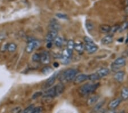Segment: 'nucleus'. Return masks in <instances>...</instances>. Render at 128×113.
<instances>
[{"mask_svg": "<svg viewBox=\"0 0 128 113\" xmlns=\"http://www.w3.org/2000/svg\"><path fill=\"white\" fill-rule=\"evenodd\" d=\"M100 83H86L79 88V91L82 95L86 96L93 93L96 91L99 86Z\"/></svg>", "mask_w": 128, "mask_h": 113, "instance_id": "f257e3e1", "label": "nucleus"}, {"mask_svg": "<svg viewBox=\"0 0 128 113\" xmlns=\"http://www.w3.org/2000/svg\"><path fill=\"white\" fill-rule=\"evenodd\" d=\"M78 70L75 69H68L63 72L62 78L67 82H71L75 79L78 74Z\"/></svg>", "mask_w": 128, "mask_h": 113, "instance_id": "f03ea898", "label": "nucleus"}, {"mask_svg": "<svg viewBox=\"0 0 128 113\" xmlns=\"http://www.w3.org/2000/svg\"><path fill=\"white\" fill-rule=\"evenodd\" d=\"M126 63V59L123 57H120V58H117L111 65L112 70L114 72L119 71V70L121 68L125 66Z\"/></svg>", "mask_w": 128, "mask_h": 113, "instance_id": "7ed1b4c3", "label": "nucleus"}, {"mask_svg": "<svg viewBox=\"0 0 128 113\" xmlns=\"http://www.w3.org/2000/svg\"><path fill=\"white\" fill-rule=\"evenodd\" d=\"M39 45H40V42L38 41L34 40L30 41L27 45L26 51L28 53H31L36 49V48H38Z\"/></svg>", "mask_w": 128, "mask_h": 113, "instance_id": "20e7f679", "label": "nucleus"}, {"mask_svg": "<svg viewBox=\"0 0 128 113\" xmlns=\"http://www.w3.org/2000/svg\"><path fill=\"white\" fill-rule=\"evenodd\" d=\"M58 72H56V73H55L54 74L51 75L50 77H49L47 79L46 82H45L44 85H43V88H44V89H47V88H48L50 87H51L52 85H53L55 80H56V77H58Z\"/></svg>", "mask_w": 128, "mask_h": 113, "instance_id": "39448f33", "label": "nucleus"}, {"mask_svg": "<svg viewBox=\"0 0 128 113\" xmlns=\"http://www.w3.org/2000/svg\"><path fill=\"white\" fill-rule=\"evenodd\" d=\"M58 34V31L56 30H50L47 33L46 37V41L47 43L52 42L54 41L55 39L56 38Z\"/></svg>", "mask_w": 128, "mask_h": 113, "instance_id": "423d86ee", "label": "nucleus"}, {"mask_svg": "<svg viewBox=\"0 0 128 113\" xmlns=\"http://www.w3.org/2000/svg\"><path fill=\"white\" fill-rule=\"evenodd\" d=\"M84 48L89 54H93L98 50V46L94 44V42L86 44L84 45Z\"/></svg>", "mask_w": 128, "mask_h": 113, "instance_id": "0eeeda50", "label": "nucleus"}, {"mask_svg": "<svg viewBox=\"0 0 128 113\" xmlns=\"http://www.w3.org/2000/svg\"><path fill=\"white\" fill-rule=\"evenodd\" d=\"M72 55V54L67 50V49L63 51L62 54V61L63 64H68L70 63Z\"/></svg>", "mask_w": 128, "mask_h": 113, "instance_id": "6e6552de", "label": "nucleus"}, {"mask_svg": "<svg viewBox=\"0 0 128 113\" xmlns=\"http://www.w3.org/2000/svg\"><path fill=\"white\" fill-rule=\"evenodd\" d=\"M50 61V56L48 51H44L40 54V62L43 64L47 65Z\"/></svg>", "mask_w": 128, "mask_h": 113, "instance_id": "1a4fd4ad", "label": "nucleus"}, {"mask_svg": "<svg viewBox=\"0 0 128 113\" xmlns=\"http://www.w3.org/2000/svg\"><path fill=\"white\" fill-rule=\"evenodd\" d=\"M55 96L60 95L64 90V86L62 83H59L54 86Z\"/></svg>", "mask_w": 128, "mask_h": 113, "instance_id": "9d476101", "label": "nucleus"}, {"mask_svg": "<svg viewBox=\"0 0 128 113\" xmlns=\"http://www.w3.org/2000/svg\"><path fill=\"white\" fill-rule=\"evenodd\" d=\"M96 73L98 74L100 79H101L108 75L110 73V70L108 68H102L97 71Z\"/></svg>", "mask_w": 128, "mask_h": 113, "instance_id": "9b49d317", "label": "nucleus"}, {"mask_svg": "<svg viewBox=\"0 0 128 113\" xmlns=\"http://www.w3.org/2000/svg\"><path fill=\"white\" fill-rule=\"evenodd\" d=\"M122 101V99L121 98H117V99L112 100L108 104V107L110 109H114L116 107H117L121 103Z\"/></svg>", "mask_w": 128, "mask_h": 113, "instance_id": "f8f14e48", "label": "nucleus"}, {"mask_svg": "<svg viewBox=\"0 0 128 113\" xmlns=\"http://www.w3.org/2000/svg\"><path fill=\"white\" fill-rule=\"evenodd\" d=\"M113 41V38L112 35H107L104 37L101 41V42L102 45H107L112 44Z\"/></svg>", "mask_w": 128, "mask_h": 113, "instance_id": "ddd939ff", "label": "nucleus"}, {"mask_svg": "<svg viewBox=\"0 0 128 113\" xmlns=\"http://www.w3.org/2000/svg\"><path fill=\"white\" fill-rule=\"evenodd\" d=\"M88 75H86V74H80L79 75L76 76L75 77V79H74V82H75V83H82V82H84L86 80L88 79Z\"/></svg>", "mask_w": 128, "mask_h": 113, "instance_id": "4468645a", "label": "nucleus"}, {"mask_svg": "<svg viewBox=\"0 0 128 113\" xmlns=\"http://www.w3.org/2000/svg\"><path fill=\"white\" fill-rule=\"evenodd\" d=\"M125 73L124 71H118L115 74L114 78L117 82L121 83V82L123 81L124 78L125 77Z\"/></svg>", "mask_w": 128, "mask_h": 113, "instance_id": "2eb2a0df", "label": "nucleus"}, {"mask_svg": "<svg viewBox=\"0 0 128 113\" xmlns=\"http://www.w3.org/2000/svg\"><path fill=\"white\" fill-rule=\"evenodd\" d=\"M74 49L79 54H82L83 53L84 49H85V48H84V45L81 42H77L76 43L75 42V47H74Z\"/></svg>", "mask_w": 128, "mask_h": 113, "instance_id": "dca6fc26", "label": "nucleus"}, {"mask_svg": "<svg viewBox=\"0 0 128 113\" xmlns=\"http://www.w3.org/2000/svg\"><path fill=\"white\" fill-rule=\"evenodd\" d=\"M43 96L46 98H52L55 97V89L54 87H53L51 89L47 90L46 92L43 94Z\"/></svg>", "mask_w": 128, "mask_h": 113, "instance_id": "f3484780", "label": "nucleus"}, {"mask_svg": "<svg viewBox=\"0 0 128 113\" xmlns=\"http://www.w3.org/2000/svg\"><path fill=\"white\" fill-rule=\"evenodd\" d=\"M100 98V96L98 95H94L91 96V97L89 98L87 100V104L89 106H92L94 105V104H96L97 102H98V100Z\"/></svg>", "mask_w": 128, "mask_h": 113, "instance_id": "a211bd4d", "label": "nucleus"}, {"mask_svg": "<svg viewBox=\"0 0 128 113\" xmlns=\"http://www.w3.org/2000/svg\"><path fill=\"white\" fill-rule=\"evenodd\" d=\"M49 27L50 30H56L58 31L60 29V25L56 20H54L51 21Z\"/></svg>", "mask_w": 128, "mask_h": 113, "instance_id": "6ab92c4d", "label": "nucleus"}, {"mask_svg": "<svg viewBox=\"0 0 128 113\" xmlns=\"http://www.w3.org/2000/svg\"><path fill=\"white\" fill-rule=\"evenodd\" d=\"M74 47H75V42L73 40H70L68 41L67 43V49L69 52L72 54V52L74 49Z\"/></svg>", "mask_w": 128, "mask_h": 113, "instance_id": "aec40b11", "label": "nucleus"}, {"mask_svg": "<svg viewBox=\"0 0 128 113\" xmlns=\"http://www.w3.org/2000/svg\"><path fill=\"white\" fill-rule=\"evenodd\" d=\"M111 29V27L109 25H104L100 26V32L102 33H107L110 32Z\"/></svg>", "mask_w": 128, "mask_h": 113, "instance_id": "412c9836", "label": "nucleus"}, {"mask_svg": "<svg viewBox=\"0 0 128 113\" xmlns=\"http://www.w3.org/2000/svg\"><path fill=\"white\" fill-rule=\"evenodd\" d=\"M54 43L55 46L58 48H60L63 46V39L61 37H56L54 40Z\"/></svg>", "mask_w": 128, "mask_h": 113, "instance_id": "4be33fe9", "label": "nucleus"}, {"mask_svg": "<svg viewBox=\"0 0 128 113\" xmlns=\"http://www.w3.org/2000/svg\"><path fill=\"white\" fill-rule=\"evenodd\" d=\"M121 99L123 100H126L128 99V87L123 88L121 92Z\"/></svg>", "mask_w": 128, "mask_h": 113, "instance_id": "5701e85b", "label": "nucleus"}, {"mask_svg": "<svg viewBox=\"0 0 128 113\" xmlns=\"http://www.w3.org/2000/svg\"><path fill=\"white\" fill-rule=\"evenodd\" d=\"M86 27L88 32L92 31L94 29V25L90 20H86Z\"/></svg>", "mask_w": 128, "mask_h": 113, "instance_id": "b1692460", "label": "nucleus"}, {"mask_svg": "<svg viewBox=\"0 0 128 113\" xmlns=\"http://www.w3.org/2000/svg\"><path fill=\"white\" fill-rule=\"evenodd\" d=\"M16 48H17V46H16V44H14V43H11V44L8 45L6 49L9 52H14L16 50Z\"/></svg>", "mask_w": 128, "mask_h": 113, "instance_id": "393cba45", "label": "nucleus"}, {"mask_svg": "<svg viewBox=\"0 0 128 113\" xmlns=\"http://www.w3.org/2000/svg\"><path fill=\"white\" fill-rule=\"evenodd\" d=\"M128 28V21H125L120 26H119L118 31L119 32H122L125 30H126Z\"/></svg>", "mask_w": 128, "mask_h": 113, "instance_id": "a878e982", "label": "nucleus"}, {"mask_svg": "<svg viewBox=\"0 0 128 113\" xmlns=\"http://www.w3.org/2000/svg\"><path fill=\"white\" fill-rule=\"evenodd\" d=\"M88 79L90 80V81H97V80L100 79V78L98 77V74L95 73H93L90 75H89Z\"/></svg>", "mask_w": 128, "mask_h": 113, "instance_id": "bb28decb", "label": "nucleus"}, {"mask_svg": "<svg viewBox=\"0 0 128 113\" xmlns=\"http://www.w3.org/2000/svg\"><path fill=\"white\" fill-rule=\"evenodd\" d=\"M104 103H105L104 101H102V102L98 103H97L94 107V111L96 112V111H98L100 110L101 108H102L103 105H104Z\"/></svg>", "mask_w": 128, "mask_h": 113, "instance_id": "cd10ccee", "label": "nucleus"}, {"mask_svg": "<svg viewBox=\"0 0 128 113\" xmlns=\"http://www.w3.org/2000/svg\"><path fill=\"white\" fill-rule=\"evenodd\" d=\"M32 60L34 62H36L40 61V54L35 53L33 54L32 56Z\"/></svg>", "mask_w": 128, "mask_h": 113, "instance_id": "c85d7f7f", "label": "nucleus"}, {"mask_svg": "<svg viewBox=\"0 0 128 113\" xmlns=\"http://www.w3.org/2000/svg\"><path fill=\"white\" fill-rule=\"evenodd\" d=\"M52 71V69L51 68V67L47 66V67H44V68L43 69L42 73L45 75H47V74H48L50 73Z\"/></svg>", "mask_w": 128, "mask_h": 113, "instance_id": "c756f323", "label": "nucleus"}, {"mask_svg": "<svg viewBox=\"0 0 128 113\" xmlns=\"http://www.w3.org/2000/svg\"><path fill=\"white\" fill-rule=\"evenodd\" d=\"M43 111V108L42 107H34V110L32 111V113H40L42 112Z\"/></svg>", "mask_w": 128, "mask_h": 113, "instance_id": "7c9ffc66", "label": "nucleus"}, {"mask_svg": "<svg viewBox=\"0 0 128 113\" xmlns=\"http://www.w3.org/2000/svg\"><path fill=\"white\" fill-rule=\"evenodd\" d=\"M34 105H30L27 107L25 110L23 111V112L24 113H27V112H32V111L34 108Z\"/></svg>", "mask_w": 128, "mask_h": 113, "instance_id": "2f4dec72", "label": "nucleus"}, {"mask_svg": "<svg viewBox=\"0 0 128 113\" xmlns=\"http://www.w3.org/2000/svg\"><path fill=\"white\" fill-rule=\"evenodd\" d=\"M42 95V92L41 91H38L36 92H35V93L33 94L32 96V98L33 99H36V98H38L40 97V96Z\"/></svg>", "mask_w": 128, "mask_h": 113, "instance_id": "473e14b6", "label": "nucleus"}, {"mask_svg": "<svg viewBox=\"0 0 128 113\" xmlns=\"http://www.w3.org/2000/svg\"><path fill=\"white\" fill-rule=\"evenodd\" d=\"M11 112H16V113L20 112H22V108H21V107H16L13 108V109L12 110Z\"/></svg>", "mask_w": 128, "mask_h": 113, "instance_id": "72a5a7b5", "label": "nucleus"}, {"mask_svg": "<svg viewBox=\"0 0 128 113\" xmlns=\"http://www.w3.org/2000/svg\"><path fill=\"white\" fill-rule=\"evenodd\" d=\"M56 16L59 18H61V19H63V20H66L68 19V16L66 14H63L62 13H59L56 14Z\"/></svg>", "mask_w": 128, "mask_h": 113, "instance_id": "f704fd0d", "label": "nucleus"}, {"mask_svg": "<svg viewBox=\"0 0 128 113\" xmlns=\"http://www.w3.org/2000/svg\"><path fill=\"white\" fill-rule=\"evenodd\" d=\"M84 41H85L86 44H90V43L94 42L91 38H90V37H86V36L84 37Z\"/></svg>", "mask_w": 128, "mask_h": 113, "instance_id": "c9c22d12", "label": "nucleus"}, {"mask_svg": "<svg viewBox=\"0 0 128 113\" xmlns=\"http://www.w3.org/2000/svg\"><path fill=\"white\" fill-rule=\"evenodd\" d=\"M118 28H119L118 26H114L113 28H111V29H110V32H112V33H116L117 32V31H118Z\"/></svg>", "mask_w": 128, "mask_h": 113, "instance_id": "e433bc0d", "label": "nucleus"}, {"mask_svg": "<svg viewBox=\"0 0 128 113\" xmlns=\"http://www.w3.org/2000/svg\"><path fill=\"white\" fill-rule=\"evenodd\" d=\"M124 12H125V13L126 16H128V6H126V7H125V9H124Z\"/></svg>", "mask_w": 128, "mask_h": 113, "instance_id": "4c0bfd02", "label": "nucleus"}, {"mask_svg": "<svg viewBox=\"0 0 128 113\" xmlns=\"http://www.w3.org/2000/svg\"><path fill=\"white\" fill-rule=\"evenodd\" d=\"M51 46H52V42H48L47 44V47L48 48H51Z\"/></svg>", "mask_w": 128, "mask_h": 113, "instance_id": "58836bf2", "label": "nucleus"}, {"mask_svg": "<svg viewBox=\"0 0 128 113\" xmlns=\"http://www.w3.org/2000/svg\"><path fill=\"white\" fill-rule=\"evenodd\" d=\"M54 66L55 67H58L59 66V63L58 62H55L54 63Z\"/></svg>", "mask_w": 128, "mask_h": 113, "instance_id": "ea45409f", "label": "nucleus"}]
</instances>
